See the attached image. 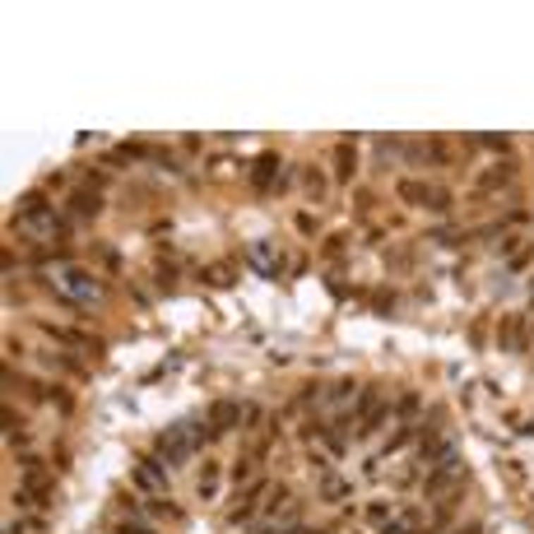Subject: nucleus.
<instances>
[{
    "instance_id": "f257e3e1",
    "label": "nucleus",
    "mask_w": 534,
    "mask_h": 534,
    "mask_svg": "<svg viewBox=\"0 0 534 534\" xmlns=\"http://www.w3.org/2000/svg\"><path fill=\"white\" fill-rule=\"evenodd\" d=\"M56 289H61V298L66 302H93V298H102V284L89 274V269H61L56 274Z\"/></svg>"
},
{
    "instance_id": "f03ea898",
    "label": "nucleus",
    "mask_w": 534,
    "mask_h": 534,
    "mask_svg": "<svg viewBox=\"0 0 534 534\" xmlns=\"http://www.w3.org/2000/svg\"><path fill=\"white\" fill-rule=\"evenodd\" d=\"M195 451H200V446H195V437H190V427H186V423L167 427V432L158 437V456H163L167 465H186Z\"/></svg>"
},
{
    "instance_id": "7ed1b4c3",
    "label": "nucleus",
    "mask_w": 534,
    "mask_h": 534,
    "mask_svg": "<svg viewBox=\"0 0 534 534\" xmlns=\"http://www.w3.org/2000/svg\"><path fill=\"white\" fill-rule=\"evenodd\" d=\"M237 418H242V404H237V400H214V404H210V413H205V423H210L214 432H228V427H242Z\"/></svg>"
},
{
    "instance_id": "20e7f679",
    "label": "nucleus",
    "mask_w": 534,
    "mask_h": 534,
    "mask_svg": "<svg viewBox=\"0 0 534 534\" xmlns=\"http://www.w3.org/2000/svg\"><path fill=\"white\" fill-rule=\"evenodd\" d=\"M135 483H140L145 492H158V497H163V492H167V469H163V460H140V465H135Z\"/></svg>"
},
{
    "instance_id": "39448f33",
    "label": "nucleus",
    "mask_w": 534,
    "mask_h": 534,
    "mask_svg": "<svg viewBox=\"0 0 534 534\" xmlns=\"http://www.w3.org/2000/svg\"><path fill=\"white\" fill-rule=\"evenodd\" d=\"M502 348H511V353L530 348V334H525V316L521 312H511L506 321H502Z\"/></svg>"
},
{
    "instance_id": "423d86ee",
    "label": "nucleus",
    "mask_w": 534,
    "mask_h": 534,
    "mask_svg": "<svg viewBox=\"0 0 534 534\" xmlns=\"http://www.w3.org/2000/svg\"><path fill=\"white\" fill-rule=\"evenodd\" d=\"M279 163H284L279 154H260V158H256V167H251V186H256L260 195H265V190H269V181L279 177Z\"/></svg>"
},
{
    "instance_id": "0eeeda50",
    "label": "nucleus",
    "mask_w": 534,
    "mask_h": 534,
    "mask_svg": "<svg viewBox=\"0 0 534 534\" xmlns=\"http://www.w3.org/2000/svg\"><path fill=\"white\" fill-rule=\"evenodd\" d=\"M395 195H400L404 205H423V210L432 205V186H423V181H409V177L395 186Z\"/></svg>"
},
{
    "instance_id": "6e6552de",
    "label": "nucleus",
    "mask_w": 534,
    "mask_h": 534,
    "mask_svg": "<svg viewBox=\"0 0 534 534\" xmlns=\"http://www.w3.org/2000/svg\"><path fill=\"white\" fill-rule=\"evenodd\" d=\"M334 177H339V181H353L358 177V149L353 145L334 149Z\"/></svg>"
},
{
    "instance_id": "1a4fd4ad",
    "label": "nucleus",
    "mask_w": 534,
    "mask_h": 534,
    "mask_svg": "<svg viewBox=\"0 0 534 534\" xmlns=\"http://www.w3.org/2000/svg\"><path fill=\"white\" fill-rule=\"evenodd\" d=\"M70 210H75L79 219H93V214L102 210V200H98V190H75V195H70Z\"/></svg>"
},
{
    "instance_id": "9d476101",
    "label": "nucleus",
    "mask_w": 534,
    "mask_h": 534,
    "mask_svg": "<svg viewBox=\"0 0 534 534\" xmlns=\"http://www.w3.org/2000/svg\"><path fill=\"white\" fill-rule=\"evenodd\" d=\"M377 404H381V390H377V381H368V386H363V395H358V404H353V418H368Z\"/></svg>"
},
{
    "instance_id": "9b49d317",
    "label": "nucleus",
    "mask_w": 534,
    "mask_h": 534,
    "mask_svg": "<svg viewBox=\"0 0 534 534\" xmlns=\"http://www.w3.org/2000/svg\"><path fill=\"white\" fill-rule=\"evenodd\" d=\"M214 488H219V460H205L200 465V497H214Z\"/></svg>"
},
{
    "instance_id": "f8f14e48",
    "label": "nucleus",
    "mask_w": 534,
    "mask_h": 534,
    "mask_svg": "<svg viewBox=\"0 0 534 534\" xmlns=\"http://www.w3.org/2000/svg\"><path fill=\"white\" fill-rule=\"evenodd\" d=\"M321 497H325V502H339V497H348V483L339 479V474H325V479H321Z\"/></svg>"
},
{
    "instance_id": "ddd939ff",
    "label": "nucleus",
    "mask_w": 534,
    "mask_h": 534,
    "mask_svg": "<svg viewBox=\"0 0 534 534\" xmlns=\"http://www.w3.org/2000/svg\"><path fill=\"white\" fill-rule=\"evenodd\" d=\"M386 418H390V404H377V409H372L368 418H363V423H358V432H363V437H372V432H377L381 423H386Z\"/></svg>"
},
{
    "instance_id": "4468645a",
    "label": "nucleus",
    "mask_w": 534,
    "mask_h": 534,
    "mask_svg": "<svg viewBox=\"0 0 534 534\" xmlns=\"http://www.w3.org/2000/svg\"><path fill=\"white\" fill-rule=\"evenodd\" d=\"M427 158H432V167H451V149H446V140H427Z\"/></svg>"
},
{
    "instance_id": "2eb2a0df",
    "label": "nucleus",
    "mask_w": 534,
    "mask_h": 534,
    "mask_svg": "<svg viewBox=\"0 0 534 534\" xmlns=\"http://www.w3.org/2000/svg\"><path fill=\"white\" fill-rule=\"evenodd\" d=\"M302 186H307V195H312V200H321V195H325V177L316 172V167H307V172H302Z\"/></svg>"
},
{
    "instance_id": "dca6fc26",
    "label": "nucleus",
    "mask_w": 534,
    "mask_h": 534,
    "mask_svg": "<svg viewBox=\"0 0 534 534\" xmlns=\"http://www.w3.org/2000/svg\"><path fill=\"white\" fill-rule=\"evenodd\" d=\"M409 437H413V427H409V423H400V432H395V437H390V442H386V451H381V456H377V460H386V456H395V451H400V446H404V442H409Z\"/></svg>"
},
{
    "instance_id": "f3484780",
    "label": "nucleus",
    "mask_w": 534,
    "mask_h": 534,
    "mask_svg": "<svg viewBox=\"0 0 534 534\" xmlns=\"http://www.w3.org/2000/svg\"><path fill=\"white\" fill-rule=\"evenodd\" d=\"M395 413H400L404 423H409L413 413H418V395H413V390H404V395H400V404H395Z\"/></svg>"
},
{
    "instance_id": "a211bd4d",
    "label": "nucleus",
    "mask_w": 534,
    "mask_h": 534,
    "mask_svg": "<svg viewBox=\"0 0 534 534\" xmlns=\"http://www.w3.org/2000/svg\"><path fill=\"white\" fill-rule=\"evenodd\" d=\"M451 200H456V195H451V190H446V186H432V205H427V210L446 214V210H451Z\"/></svg>"
},
{
    "instance_id": "6ab92c4d",
    "label": "nucleus",
    "mask_w": 534,
    "mask_h": 534,
    "mask_svg": "<svg viewBox=\"0 0 534 534\" xmlns=\"http://www.w3.org/2000/svg\"><path fill=\"white\" fill-rule=\"evenodd\" d=\"M368 521L386 530V525H390V506H386V502H372V506H368Z\"/></svg>"
},
{
    "instance_id": "aec40b11",
    "label": "nucleus",
    "mask_w": 534,
    "mask_h": 534,
    "mask_svg": "<svg viewBox=\"0 0 534 534\" xmlns=\"http://www.w3.org/2000/svg\"><path fill=\"white\" fill-rule=\"evenodd\" d=\"M242 418H246L242 427H260V418H265V409H260V404H246V409H242Z\"/></svg>"
},
{
    "instance_id": "412c9836",
    "label": "nucleus",
    "mask_w": 534,
    "mask_h": 534,
    "mask_svg": "<svg viewBox=\"0 0 534 534\" xmlns=\"http://www.w3.org/2000/svg\"><path fill=\"white\" fill-rule=\"evenodd\" d=\"M344 237H348V233H330V242H325V256H339V251H344Z\"/></svg>"
},
{
    "instance_id": "4be33fe9",
    "label": "nucleus",
    "mask_w": 534,
    "mask_h": 534,
    "mask_svg": "<svg viewBox=\"0 0 534 534\" xmlns=\"http://www.w3.org/2000/svg\"><path fill=\"white\" fill-rule=\"evenodd\" d=\"M158 284H163V289H172V284H177V269H172V265H158Z\"/></svg>"
},
{
    "instance_id": "5701e85b",
    "label": "nucleus",
    "mask_w": 534,
    "mask_h": 534,
    "mask_svg": "<svg viewBox=\"0 0 534 534\" xmlns=\"http://www.w3.org/2000/svg\"><path fill=\"white\" fill-rule=\"evenodd\" d=\"M298 233H307V237L316 233V219H312V214H298Z\"/></svg>"
},
{
    "instance_id": "b1692460",
    "label": "nucleus",
    "mask_w": 534,
    "mask_h": 534,
    "mask_svg": "<svg viewBox=\"0 0 534 534\" xmlns=\"http://www.w3.org/2000/svg\"><path fill=\"white\" fill-rule=\"evenodd\" d=\"M246 474H251V460H237V465H233V483H242Z\"/></svg>"
},
{
    "instance_id": "393cba45",
    "label": "nucleus",
    "mask_w": 534,
    "mask_h": 534,
    "mask_svg": "<svg viewBox=\"0 0 534 534\" xmlns=\"http://www.w3.org/2000/svg\"><path fill=\"white\" fill-rule=\"evenodd\" d=\"M265 534H307L302 525H274V530H265Z\"/></svg>"
},
{
    "instance_id": "a878e982",
    "label": "nucleus",
    "mask_w": 534,
    "mask_h": 534,
    "mask_svg": "<svg viewBox=\"0 0 534 534\" xmlns=\"http://www.w3.org/2000/svg\"><path fill=\"white\" fill-rule=\"evenodd\" d=\"M116 534H154V530H149V525H121Z\"/></svg>"
},
{
    "instance_id": "bb28decb",
    "label": "nucleus",
    "mask_w": 534,
    "mask_h": 534,
    "mask_svg": "<svg viewBox=\"0 0 534 534\" xmlns=\"http://www.w3.org/2000/svg\"><path fill=\"white\" fill-rule=\"evenodd\" d=\"M451 534H483V525H465V530H451Z\"/></svg>"
}]
</instances>
